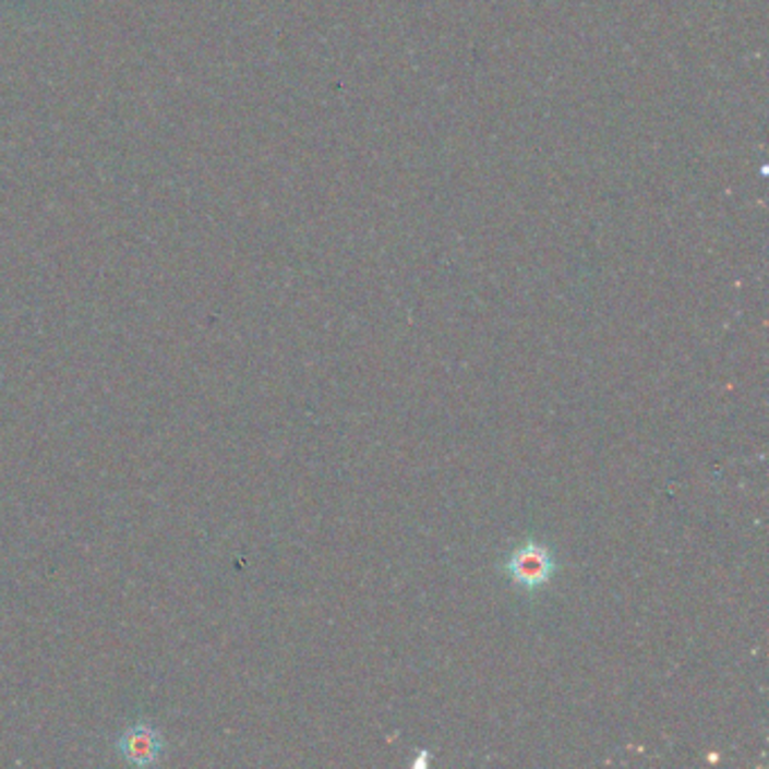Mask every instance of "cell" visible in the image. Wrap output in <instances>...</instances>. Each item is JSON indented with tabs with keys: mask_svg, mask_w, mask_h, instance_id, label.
<instances>
[{
	"mask_svg": "<svg viewBox=\"0 0 769 769\" xmlns=\"http://www.w3.org/2000/svg\"><path fill=\"white\" fill-rule=\"evenodd\" d=\"M504 568L515 585L526 589H538L553 578L555 560L544 544L528 540L524 546H519L508 555V560L504 562Z\"/></svg>",
	"mask_w": 769,
	"mask_h": 769,
	"instance_id": "1",
	"label": "cell"
},
{
	"mask_svg": "<svg viewBox=\"0 0 769 769\" xmlns=\"http://www.w3.org/2000/svg\"><path fill=\"white\" fill-rule=\"evenodd\" d=\"M118 752L133 765H152L163 754L160 733L147 724L131 726L118 741Z\"/></svg>",
	"mask_w": 769,
	"mask_h": 769,
	"instance_id": "2",
	"label": "cell"
}]
</instances>
